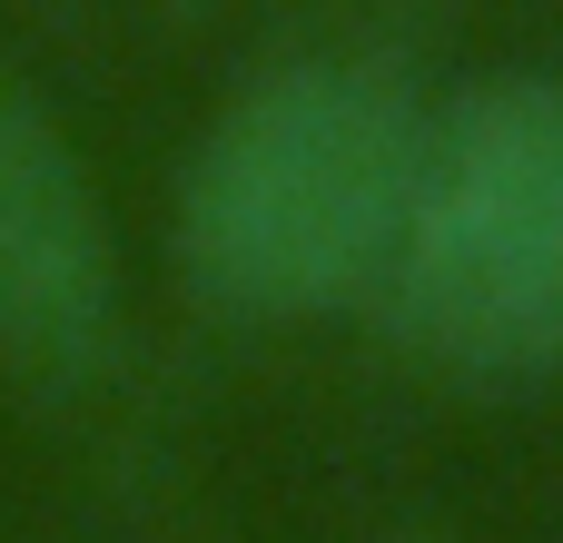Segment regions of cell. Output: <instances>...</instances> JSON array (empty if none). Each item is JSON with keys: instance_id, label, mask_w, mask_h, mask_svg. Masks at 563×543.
<instances>
[{"instance_id": "cell-2", "label": "cell", "mask_w": 563, "mask_h": 543, "mask_svg": "<svg viewBox=\"0 0 563 543\" xmlns=\"http://www.w3.org/2000/svg\"><path fill=\"white\" fill-rule=\"evenodd\" d=\"M406 356L525 386L563 366V79L525 69L435 109L406 228L366 297Z\"/></svg>"}, {"instance_id": "cell-1", "label": "cell", "mask_w": 563, "mask_h": 543, "mask_svg": "<svg viewBox=\"0 0 563 543\" xmlns=\"http://www.w3.org/2000/svg\"><path fill=\"white\" fill-rule=\"evenodd\" d=\"M435 109L386 59H287L188 148L168 198L178 287L228 326H297L376 297Z\"/></svg>"}, {"instance_id": "cell-3", "label": "cell", "mask_w": 563, "mask_h": 543, "mask_svg": "<svg viewBox=\"0 0 563 543\" xmlns=\"http://www.w3.org/2000/svg\"><path fill=\"white\" fill-rule=\"evenodd\" d=\"M119 336V228L59 109L0 59V356L69 386Z\"/></svg>"}]
</instances>
